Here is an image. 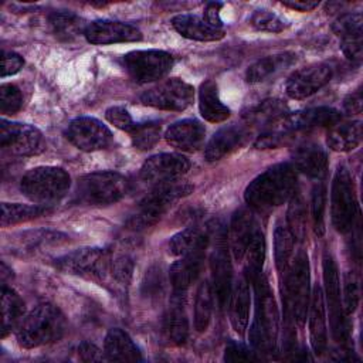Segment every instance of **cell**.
<instances>
[{
  "mask_svg": "<svg viewBox=\"0 0 363 363\" xmlns=\"http://www.w3.org/2000/svg\"><path fill=\"white\" fill-rule=\"evenodd\" d=\"M296 191V173L289 163H279L258 177L245 189L244 199L255 210L265 211L284 204Z\"/></svg>",
  "mask_w": 363,
  "mask_h": 363,
  "instance_id": "cell-1",
  "label": "cell"
},
{
  "mask_svg": "<svg viewBox=\"0 0 363 363\" xmlns=\"http://www.w3.org/2000/svg\"><path fill=\"white\" fill-rule=\"evenodd\" d=\"M255 313L250 329V342L257 352L275 350L278 337V309L268 281L259 275L254 282Z\"/></svg>",
  "mask_w": 363,
  "mask_h": 363,
  "instance_id": "cell-2",
  "label": "cell"
},
{
  "mask_svg": "<svg viewBox=\"0 0 363 363\" xmlns=\"http://www.w3.org/2000/svg\"><path fill=\"white\" fill-rule=\"evenodd\" d=\"M65 318L51 303L37 305L17 326V340L26 349L52 343L65 332Z\"/></svg>",
  "mask_w": 363,
  "mask_h": 363,
  "instance_id": "cell-3",
  "label": "cell"
},
{
  "mask_svg": "<svg viewBox=\"0 0 363 363\" xmlns=\"http://www.w3.org/2000/svg\"><path fill=\"white\" fill-rule=\"evenodd\" d=\"M71 186L69 174L55 166H40L28 170L20 183L23 194L40 206L61 200Z\"/></svg>",
  "mask_w": 363,
  "mask_h": 363,
  "instance_id": "cell-4",
  "label": "cell"
},
{
  "mask_svg": "<svg viewBox=\"0 0 363 363\" xmlns=\"http://www.w3.org/2000/svg\"><path fill=\"white\" fill-rule=\"evenodd\" d=\"M54 265L65 274L108 285L112 282L113 254L105 248H79L58 257Z\"/></svg>",
  "mask_w": 363,
  "mask_h": 363,
  "instance_id": "cell-5",
  "label": "cell"
},
{
  "mask_svg": "<svg viewBox=\"0 0 363 363\" xmlns=\"http://www.w3.org/2000/svg\"><path fill=\"white\" fill-rule=\"evenodd\" d=\"M284 274V305L286 318L302 325L306 318L311 296L308 257L303 252L298 254Z\"/></svg>",
  "mask_w": 363,
  "mask_h": 363,
  "instance_id": "cell-6",
  "label": "cell"
},
{
  "mask_svg": "<svg viewBox=\"0 0 363 363\" xmlns=\"http://www.w3.org/2000/svg\"><path fill=\"white\" fill-rule=\"evenodd\" d=\"M129 189L125 176L118 172H94L78 179L77 197L92 206H106L121 200Z\"/></svg>",
  "mask_w": 363,
  "mask_h": 363,
  "instance_id": "cell-7",
  "label": "cell"
},
{
  "mask_svg": "<svg viewBox=\"0 0 363 363\" xmlns=\"http://www.w3.org/2000/svg\"><path fill=\"white\" fill-rule=\"evenodd\" d=\"M191 186L182 182H170L155 186L153 190L140 201L138 213L129 220L130 227L139 230L156 223L174 201L189 194Z\"/></svg>",
  "mask_w": 363,
  "mask_h": 363,
  "instance_id": "cell-8",
  "label": "cell"
},
{
  "mask_svg": "<svg viewBox=\"0 0 363 363\" xmlns=\"http://www.w3.org/2000/svg\"><path fill=\"white\" fill-rule=\"evenodd\" d=\"M330 211L332 223L339 233H347L353 228L357 216V203L352 176L343 166L337 167L332 182Z\"/></svg>",
  "mask_w": 363,
  "mask_h": 363,
  "instance_id": "cell-9",
  "label": "cell"
},
{
  "mask_svg": "<svg viewBox=\"0 0 363 363\" xmlns=\"http://www.w3.org/2000/svg\"><path fill=\"white\" fill-rule=\"evenodd\" d=\"M123 65L136 82H153L173 67V57L162 50H138L123 55Z\"/></svg>",
  "mask_w": 363,
  "mask_h": 363,
  "instance_id": "cell-10",
  "label": "cell"
},
{
  "mask_svg": "<svg viewBox=\"0 0 363 363\" xmlns=\"http://www.w3.org/2000/svg\"><path fill=\"white\" fill-rule=\"evenodd\" d=\"M193 98V86L179 78L159 82L140 95L142 104L164 111H184L191 105Z\"/></svg>",
  "mask_w": 363,
  "mask_h": 363,
  "instance_id": "cell-11",
  "label": "cell"
},
{
  "mask_svg": "<svg viewBox=\"0 0 363 363\" xmlns=\"http://www.w3.org/2000/svg\"><path fill=\"white\" fill-rule=\"evenodd\" d=\"M0 143L4 150L17 156H34L45 149L44 136L37 128L6 119L0 125Z\"/></svg>",
  "mask_w": 363,
  "mask_h": 363,
  "instance_id": "cell-12",
  "label": "cell"
},
{
  "mask_svg": "<svg viewBox=\"0 0 363 363\" xmlns=\"http://www.w3.org/2000/svg\"><path fill=\"white\" fill-rule=\"evenodd\" d=\"M323 282L326 291V299L330 315V326L333 337L345 343L349 337V322L346 313L340 303V288H339V275L333 258L328 254L323 257Z\"/></svg>",
  "mask_w": 363,
  "mask_h": 363,
  "instance_id": "cell-13",
  "label": "cell"
},
{
  "mask_svg": "<svg viewBox=\"0 0 363 363\" xmlns=\"http://www.w3.org/2000/svg\"><path fill=\"white\" fill-rule=\"evenodd\" d=\"M190 162L183 155L177 153H159L149 157L142 169L140 177L143 182L159 186L170 182H177L187 173Z\"/></svg>",
  "mask_w": 363,
  "mask_h": 363,
  "instance_id": "cell-14",
  "label": "cell"
},
{
  "mask_svg": "<svg viewBox=\"0 0 363 363\" xmlns=\"http://www.w3.org/2000/svg\"><path fill=\"white\" fill-rule=\"evenodd\" d=\"M69 142L84 152L105 149L112 143L111 130L98 119L81 116L74 119L67 129Z\"/></svg>",
  "mask_w": 363,
  "mask_h": 363,
  "instance_id": "cell-15",
  "label": "cell"
},
{
  "mask_svg": "<svg viewBox=\"0 0 363 363\" xmlns=\"http://www.w3.org/2000/svg\"><path fill=\"white\" fill-rule=\"evenodd\" d=\"M330 65L319 62L295 71L285 84L286 95L292 99H303L325 86L332 78Z\"/></svg>",
  "mask_w": 363,
  "mask_h": 363,
  "instance_id": "cell-16",
  "label": "cell"
},
{
  "mask_svg": "<svg viewBox=\"0 0 363 363\" xmlns=\"http://www.w3.org/2000/svg\"><path fill=\"white\" fill-rule=\"evenodd\" d=\"M224 234H217L214 250L210 257V269H211V288L217 299L218 306H224L230 299L231 294V279L233 268L230 261V254L227 244L224 242Z\"/></svg>",
  "mask_w": 363,
  "mask_h": 363,
  "instance_id": "cell-17",
  "label": "cell"
},
{
  "mask_svg": "<svg viewBox=\"0 0 363 363\" xmlns=\"http://www.w3.org/2000/svg\"><path fill=\"white\" fill-rule=\"evenodd\" d=\"M85 38L91 44H115V43H130L139 41L142 33L132 24L112 20H96L86 26Z\"/></svg>",
  "mask_w": 363,
  "mask_h": 363,
  "instance_id": "cell-18",
  "label": "cell"
},
{
  "mask_svg": "<svg viewBox=\"0 0 363 363\" xmlns=\"http://www.w3.org/2000/svg\"><path fill=\"white\" fill-rule=\"evenodd\" d=\"M250 129L245 125H227L217 130L208 140L204 156L208 162H216L240 149L248 139Z\"/></svg>",
  "mask_w": 363,
  "mask_h": 363,
  "instance_id": "cell-19",
  "label": "cell"
},
{
  "mask_svg": "<svg viewBox=\"0 0 363 363\" xmlns=\"http://www.w3.org/2000/svg\"><path fill=\"white\" fill-rule=\"evenodd\" d=\"M206 136L204 126L196 119H183L172 126L164 133L169 145L183 152H196L203 146Z\"/></svg>",
  "mask_w": 363,
  "mask_h": 363,
  "instance_id": "cell-20",
  "label": "cell"
},
{
  "mask_svg": "<svg viewBox=\"0 0 363 363\" xmlns=\"http://www.w3.org/2000/svg\"><path fill=\"white\" fill-rule=\"evenodd\" d=\"M163 336L172 345H183L189 336V319L184 309V296L183 294H176L172 298V302L164 312L162 323Z\"/></svg>",
  "mask_w": 363,
  "mask_h": 363,
  "instance_id": "cell-21",
  "label": "cell"
},
{
  "mask_svg": "<svg viewBox=\"0 0 363 363\" xmlns=\"http://www.w3.org/2000/svg\"><path fill=\"white\" fill-rule=\"evenodd\" d=\"M309 336L311 345L316 354H323L328 347V330H326V316L323 292L319 285L313 288L309 302Z\"/></svg>",
  "mask_w": 363,
  "mask_h": 363,
  "instance_id": "cell-22",
  "label": "cell"
},
{
  "mask_svg": "<svg viewBox=\"0 0 363 363\" xmlns=\"http://www.w3.org/2000/svg\"><path fill=\"white\" fill-rule=\"evenodd\" d=\"M295 167L312 179H322L328 169V156L316 143H302L292 152Z\"/></svg>",
  "mask_w": 363,
  "mask_h": 363,
  "instance_id": "cell-23",
  "label": "cell"
},
{
  "mask_svg": "<svg viewBox=\"0 0 363 363\" xmlns=\"http://www.w3.org/2000/svg\"><path fill=\"white\" fill-rule=\"evenodd\" d=\"M257 224L254 220V216L247 208H240L234 213L231 223H230V248L237 261L242 259V255L245 252V248L257 230Z\"/></svg>",
  "mask_w": 363,
  "mask_h": 363,
  "instance_id": "cell-24",
  "label": "cell"
},
{
  "mask_svg": "<svg viewBox=\"0 0 363 363\" xmlns=\"http://www.w3.org/2000/svg\"><path fill=\"white\" fill-rule=\"evenodd\" d=\"M172 26L180 35L196 41H216L224 37L223 28H216L204 18L191 14H179L173 17Z\"/></svg>",
  "mask_w": 363,
  "mask_h": 363,
  "instance_id": "cell-25",
  "label": "cell"
},
{
  "mask_svg": "<svg viewBox=\"0 0 363 363\" xmlns=\"http://www.w3.org/2000/svg\"><path fill=\"white\" fill-rule=\"evenodd\" d=\"M203 268V252L182 257L170 267V284L176 294H184Z\"/></svg>",
  "mask_w": 363,
  "mask_h": 363,
  "instance_id": "cell-26",
  "label": "cell"
},
{
  "mask_svg": "<svg viewBox=\"0 0 363 363\" xmlns=\"http://www.w3.org/2000/svg\"><path fill=\"white\" fill-rule=\"evenodd\" d=\"M105 356L112 362H140L142 354L130 336L119 328L111 329L105 337Z\"/></svg>",
  "mask_w": 363,
  "mask_h": 363,
  "instance_id": "cell-27",
  "label": "cell"
},
{
  "mask_svg": "<svg viewBox=\"0 0 363 363\" xmlns=\"http://www.w3.org/2000/svg\"><path fill=\"white\" fill-rule=\"evenodd\" d=\"M362 140L360 121H339L329 128L326 142L336 152H349L359 146Z\"/></svg>",
  "mask_w": 363,
  "mask_h": 363,
  "instance_id": "cell-28",
  "label": "cell"
},
{
  "mask_svg": "<svg viewBox=\"0 0 363 363\" xmlns=\"http://www.w3.org/2000/svg\"><path fill=\"white\" fill-rule=\"evenodd\" d=\"M250 302L251 298L248 281L245 278H241L230 294V320L234 330L238 335H244L247 329L250 316Z\"/></svg>",
  "mask_w": 363,
  "mask_h": 363,
  "instance_id": "cell-29",
  "label": "cell"
},
{
  "mask_svg": "<svg viewBox=\"0 0 363 363\" xmlns=\"http://www.w3.org/2000/svg\"><path fill=\"white\" fill-rule=\"evenodd\" d=\"M296 60V55L292 52H281L274 55H267L264 58L257 60L251 64L245 72V78L250 84L262 82L271 75L288 68Z\"/></svg>",
  "mask_w": 363,
  "mask_h": 363,
  "instance_id": "cell-30",
  "label": "cell"
},
{
  "mask_svg": "<svg viewBox=\"0 0 363 363\" xmlns=\"http://www.w3.org/2000/svg\"><path fill=\"white\" fill-rule=\"evenodd\" d=\"M199 108L201 116L208 122H223L230 116V109L221 102L217 85L213 81L201 84L199 91Z\"/></svg>",
  "mask_w": 363,
  "mask_h": 363,
  "instance_id": "cell-31",
  "label": "cell"
},
{
  "mask_svg": "<svg viewBox=\"0 0 363 363\" xmlns=\"http://www.w3.org/2000/svg\"><path fill=\"white\" fill-rule=\"evenodd\" d=\"M208 242V234L200 227H189L173 235L169 241L172 254L184 257L196 252H203Z\"/></svg>",
  "mask_w": 363,
  "mask_h": 363,
  "instance_id": "cell-32",
  "label": "cell"
},
{
  "mask_svg": "<svg viewBox=\"0 0 363 363\" xmlns=\"http://www.w3.org/2000/svg\"><path fill=\"white\" fill-rule=\"evenodd\" d=\"M24 315V302L18 294L1 285V336H7L14 328L20 325Z\"/></svg>",
  "mask_w": 363,
  "mask_h": 363,
  "instance_id": "cell-33",
  "label": "cell"
},
{
  "mask_svg": "<svg viewBox=\"0 0 363 363\" xmlns=\"http://www.w3.org/2000/svg\"><path fill=\"white\" fill-rule=\"evenodd\" d=\"M67 235L57 233V231H50V230H35V231H28L21 234V238L18 240L17 248L23 254H37L43 252L54 245H60L64 241H67Z\"/></svg>",
  "mask_w": 363,
  "mask_h": 363,
  "instance_id": "cell-34",
  "label": "cell"
},
{
  "mask_svg": "<svg viewBox=\"0 0 363 363\" xmlns=\"http://www.w3.org/2000/svg\"><path fill=\"white\" fill-rule=\"evenodd\" d=\"M242 259H244L245 279L252 284L261 275L262 264L265 259V238L259 228L254 231L245 248Z\"/></svg>",
  "mask_w": 363,
  "mask_h": 363,
  "instance_id": "cell-35",
  "label": "cell"
},
{
  "mask_svg": "<svg viewBox=\"0 0 363 363\" xmlns=\"http://www.w3.org/2000/svg\"><path fill=\"white\" fill-rule=\"evenodd\" d=\"M48 21L55 37L62 41H71L77 38L79 34H84L86 28L81 17L68 11H55L50 14Z\"/></svg>",
  "mask_w": 363,
  "mask_h": 363,
  "instance_id": "cell-36",
  "label": "cell"
},
{
  "mask_svg": "<svg viewBox=\"0 0 363 363\" xmlns=\"http://www.w3.org/2000/svg\"><path fill=\"white\" fill-rule=\"evenodd\" d=\"M214 306V292L210 281L204 279L196 292L194 301V328L197 332H204L211 320Z\"/></svg>",
  "mask_w": 363,
  "mask_h": 363,
  "instance_id": "cell-37",
  "label": "cell"
},
{
  "mask_svg": "<svg viewBox=\"0 0 363 363\" xmlns=\"http://www.w3.org/2000/svg\"><path fill=\"white\" fill-rule=\"evenodd\" d=\"M286 115V105L279 99H267L252 106L245 118L251 123L257 125H272Z\"/></svg>",
  "mask_w": 363,
  "mask_h": 363,
  "instance_id": "cell-38",
  "label": "cell"
},
{
  "mask_svg": "<svg viewBox=\"0 0 363 363\" xmlns=\"http://www.w3.org/2000/svg\"><path fill=\"white\" fill-rule=\"evenodd\" d=\"M295 238L286 224L278 223L274 231V248H275V265L279 272H285L291 264L294 254Z\"/></svg>",
  "mask_w": 363,
  "mask_h": 363,
  "instance_id": "cell-39",
  "label": "cell"
},
{
  "mask_svg": "<svg viewBox=\"0 0 363 363\" xmlns=\"http://www.w3.org/2000/svg\"><path fill=\"white\" fill-rule=\"evenodd\" d=\"M45 213H48V208L40 204L28 206V204H18V203H1V225L6 227V225L28 221Z\"/></svg>",
  "mask_w": 363,
  "mask_h": 363,
  "instance_id": "cell-40",
  "label": "cell"
},
{
  "mask_svg": "<svg viewBox=\"0 0 363 363\" xmlns=\"http://www.w3.org/2000/svg\"><path fill=\"white\" fill-rule=\"evenodd\" d=\"M288 228L292 233L294 238L296 240H303L305 238V230H306V213H305V206L303 200L299 193H294L291 196V203L288 208Z\"/></svg>",
  "mask_w": 363,
  "mask_h": 363,
  "instance_id": "cell-41",
  "label": "cell"
},
{
  "mask_svg": "<svg viewBox=\"0 0 363 363\" xmlns=\"http://www.w3.org/2000/svg\"><path fill=\"white\" fill-rule=\"evenodd\" d=\"M132 143L140 150L152 149L160 138V125L157 122L136 123L135 129L130 132Z\"/></svg>",
  "mask_w": 363,
  "mask_h": 363,
  "instance_id": "cell-42",
  "label": "cell"
},
{
  "mask_svg": "<svg viewBox=\"0 0 363 363\" xmlns=\"http://www.w3.org/2000/svg\"><path fill=\"white\" fill-rule=\"evenodd\" d=\"M251 24L259 31H268V33H279L286 27V23L274 11L259 9L255 10L251 16Z\"/></svg>",
  "mask_w": 363,
  "mask_h": 363,
  "instance_id": "cell-43",
  "label": "cell"
},
{
  "mask_svg": "<svg viewBox=\"0 0 363 363\" xmlns=\"http://www.w3.org/2000/svg\"><path fill=\"white\" fill-rule=\"evenodd\" d=\"M325 204H326V190L323 183L315 184L312 190V220L313 228L318 235L325 233Z\"/></svg>",
  "mask_w": 363,
  "mask_h": 363,
  "instance_id": "cell-44",
  "label": "cell"
},
{
  "mask_svg": "<svg viewBox=\"0 0 363 363\" xmlns=\"http://www.w3.org/2000/svg\"><path fill=\"white\" fill-rule=\"evenodd\" d=\"M23 106V95L13 84H1L0 86V111L3 115H13Z\"/></svg>",
  "mask_w": 363,
  "mask_h": 363,
  "instance_id": "cell-45",
  "label": "cell"
},
{
  "mask_svg": "<svg viewBox=\"0 0 363 363\" xmlns=\"http://www.w3.org/2000/svg\"><path fill=\"white\" fill-rule=\"evenodd\" d=\"M333 31L342 38L353 34H362V14L360 13H349L340 16L333 23Z\"/></svg>",
  "mask_w": 363,
  "mask_h": 363,
  "instance_id": "cell-46",
  "label": "cell"
},
{
  "mask_svg": "<svg viewBox=\"0 0 363 363\" xmlns=\"http://www.w3.org/2000/svg\"><path fill=\"white\" fill-rule=\"evenodd\" d=\"M359 295H360L359 278L353 272L346 274L345 286H343V301H345L343 311L346 315H350L354 312L359 303Z\"/></svg>",
  "mask_w": 363,
  "mask_h": 363,
  "instance_id": "cell-47",
  "label": "cell"
},
{
  "mask_svg": "<svg viewBox=\"0 0 363 363\" xmlns=\"http://www.w3.org/2000/svg\"><path fill=\"white\" fill-rule=\"evenodd\" d=\"M105 116L106 119L113 125L116 126L118 129H122V130H126V132H132L136 126L135 121L132 119L130 113L123 108V106H111L109 109H106L105 112Z\"/></svg>",
  "mask_w": 363,
  "mask_h": 363,
  "instance_id": "cell-48",
  "label": "cell"
},
{
  "mask_svg": "<svg viewBox=\"0 0 363 363\" xmlns=\"http://www.w3.org/2000/svg\"><path fill=\"white\" fill-rule=\"evenodd\" d=\"M224 360L225 362H233V363H237V362H252V360H257V356H255L254 352H251L242 343L231 340L225 346Z\"/></svg>",
  "mask_w": 363,
  "mask_h": 363,
  "instance_id": "cell-49",
  "label": "cell"
},
{
  "mask_svg": "<svg viewBox=\"0 0 363 363\" xmlns=\"http://www.w3.org/2000/svg\"><path fill=\"white\" fill-rule=\"evenodd\" d=\"M342 50L350 61L359 62L362 60V34L342 37Z\"/></svg>",
  "mask_w": 363,
  "mask_h": 363,
  "instance_id": "cell-50",
  "label": "cell"
},
{
  "mask_svg": "<svg viewBox=\"0 0 363 363\" xmlns=\"http://www.w3.org/2000/svg\"><path fill=\"white\" fill-rule=\"evenodd\" d=\"M24 60L23 57H20L16 52H10V51H3V57H1V77H7V75H13L16 72L20 71V68L23 67Z\"/></svg>",
  "mask_w": 363,
  "mask_h": 363,
  "instance_id": "cell-51",
  "label": "cell"
},
{
  "mask_svg": "<svg viewBox=\"0 0 363 363\" xmlns=\"http://www.w3.org/2000/svg\"><path fill=\"white\" fill-rule=\"evenodd\" d=\"M77 352H78V356L81 357V360H84V362H101V360H104L102 352L94 343H89V342H82L78 346Z\"/></svg>",
  "mask_w": 363,
  "mask_h": 363,
  "instance_id": "cell-52",
  "label": "cell"
},
{
  "mask_svg": "<svg viewBox=\"0 0 363 363\" xmlns=\"http://www.w3.org/2000/svg\"><path fill=\"white\" fill-rule=\"evenodd\" d=\"M221 3H217V1H211L206 6L204 9V20L216 27V28H221L223 23H221V18H220V9H221Z\"/></svg>",
  "mask_w": 363,
  "mask_h": 363,
  "instance_id": "cell-53",
  "label": "cell"
},
{
  "mask_svg": "<svg viewBox=\"0 0 363 363\" xmlns=\"http://www.w3.org/2000/svg\"><path fill=\"white\" fill-rule=\"evenodd\" d=\"M146 282L143 284L145 286V292L152 295V294H157L160 292L162 288V274L160 269H152L146 274Z\"/></svg>",
  "mask_w": 363,
  "mask_h": 363,
  "instance_id": "cell-54",
  "label": "cell"
},
{
  "mask_svg": "<svg viewBox=\"0 0 363 363\" xmlns=\"http://www.w3.org/2000/svg\"><path fill=\"white\" fill-rule=\"evenodd\" d=\"M345 109L349 113H359L362 111V94L359 89L345 99Z\"/></svg>",
  "mask_w": 363,
  "mask_h": 363,
  "instance_id": "cell-55",
  "label": "cell"
},
{
  "mask_svg": "<svg viewBox=\"0 0 363 363\" xmlns=\"http://www.w3.org/2000/svg\"><path fill=\"white\" fill-rule=\"evenodd\" d=\"M284 6H288L291 9H295V10H299V11H311L313 10L315 7H318V1H309V0H303V1H292V0H285L282 1Z\"/></svg>",
  "mask_w": 363,
  "mask_h": 363,
  "instance_id": "cell-56",
  "label": "cell"
},
{
  "mask_svg": "<svg viewBox=\"0 0 363 363\" xmlns=\"http://www.w3.org/2000/svg\"><path fill=\"white\" fill-rule=\"evenodd\" d=\"M0 275H1V285H4L6 284V278L7 277H13V274H11V269H9L7 268V265L4 264V262H1V269H0Z\"/></svg>",
  "mask_w": 363,
  "mask_h": 363,
  "instance_id": "cell-57",
  "label": "cell"
}]
</instances>
